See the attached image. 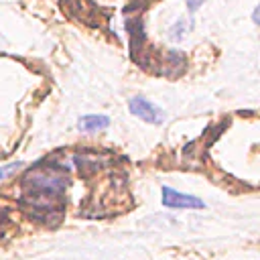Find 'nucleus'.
<instances>
[{"mask_svg":"<svg viewBox=\"0 0 260 260\" xmlns=\"http://www.w3.org/2000/svg\"><path fill=\"white\" fill-rule=\"evenodd\" d=\"M77 126L79 130H85V132H95V130H104L110 126V118L104 116V114H87V116H81L77 120Z\"/></svg>","mask_w":260,"mask_h":260,"instance_id":"obj_4","label":"nucleus"},{"mask_svg":"<svg viewBox=\"0 0 260 260\" xmlns=\"http://www.w3.org/2000/svg\"><path fill=\"white\" fill-rule=\"evenodd\" d=\"M160 201L165 207H171V209H201L205 207V203L195 197V195H187V193H179L171 187H162L160 191Z\"/></svg>","mask_w":260,"mask_h":260,"instance_id":"obj_3","label":"nucleus"},{"mask_svg":"<svg viewBox=\"0 0 260 260\" xmlns=\"http://www.w3.org/2000/svg\"><path fill=\"white\" fill-rule=\"evenodd\" d=\"M20 167V162H10V165H4V167H0V181L8 175V173H12L14 169H18Z\"/></svg>","mask_w":260,"mask_h":260,"instance_id":"obj_5","label":"nucleus"},{"mask_svg":"<svg viewBox=\"0 0 260 260\" xmlns=\"http://www.w3.org/2000/svg\"><path fill=\"white\" fill-rule=\"evenodd\" d=\"M128 110H130V114H134L136 118H140L148 124H162L165 122V112L142 95L130 98L128 100Z\"/></svg>","mask_w":260,"mask_h":260,"instance_id":"obj_2","label":"nucleus"},{"mask_svg":"<svg viewBox=\"0 0 260 260\" xmlns=\"http://www.w3.org/2000/svg\"><path fill=\"white\" fill-rule=\"evenodd\" d=\"M26 183L30 185V193L35 191L39 197H57L65 189V181L61 175H55L53 171H35L26 177Z\"/></svg>","mask_w":260,"mask_h":260,"instance_id":"obj_1","label":"nucleus"},{"mask_svg":"<svg viewBox=\"0 0 260 260\" xmlns=\"http://www.w3.org/2000/svg\"><path fill=\"white\" fill-rule=\"evenodd\" d=\"M203 2H205V0H187V8H189V12H195Z\"/></svg>","mask_w":260,"mask_h":260,"instance_id":"obj_6","label":"nucleus"}]
</instances>
